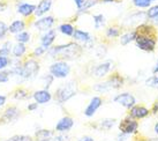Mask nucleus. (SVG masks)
<instances>
[{
    "label": "nucleus",
    "instance_id": "f257e3e1",
    "mask_svg": "<svg viewBox=\"0 0 158 141\" xmlns=\"http://www.w3.org/2000/svg\"><path fill=\"white\" fill-rule=\"evenodd\" d=\"M136 46L145 52H154L157 46L158 31L152 23H141L135 28Z\"/></svg>",
    "mask_w": 158,
    "mask_h": 141
},
{
    "label": "nucleus",
    "instance_id": "f03ea898",
    "mask_svg": "<svg viewBox=\"0 0 158 141\" xmlns=\"http://www.w3.org/2000/svg\"><path fill=\"white\" fill-rule=\"evenodd\" d=\"M82 52H83V48L76 42H68L66 44L53 45L52 48L48 50V57L54 58L57 60H64V62L75 60L81 57Z\"/></svg>",
    "mask_w": 158,
    "mask_h": 141
},
{
    "label": "nucleus",
    "instance_id": "7ed1b4c3",
    "mask_svg": "<svg viewBox=\"0 0 158 141\" xmlns=\"http://www.w3.org/2000/svg\"><path fill=\"white\" fill-rule=\"evenodd\" d=\"M76 94H77V84L75 81L70 80L58 87L54 93V100L59 104H64L67 101H69L72 97H74Z\"/></svg>",
    "mask_w": 158,
    "mask_h": 141
},
{
    "label": "nucleus",
    "instance_id": "20e7f679",
    "mask_svg": "<svg viewBox=\"0 0 158 141\" xmlns=\"http://www.w3.org/2000/svg\"><path fill=\"white\" fill-rule=\"evenodd\" d=\"M125 83L123 76L118 72H114L109 76L105 82H101L94 86V89L98 93H107L111 89H120Z\"/></svg>",
    "mask_w": 158,
    "mask_h": 141
},
{
    "label": "nucleus",
    "instance_id": "39448f33",
    "mask_svg": "<svg viewBox=\"0 0 158 141\" xmlns=\"http://www.w3.org/2000/svg\"><path fill=\"white\" fill-rule=\"evenodd\" d=\"M40 70V62L36 58H27L22 62V73H21V81L34 80L38 75Z\"/></svg>",
    "mask_w": 158,
    "mask_h": 141
},
{
    "label": "nucleus",
    "instance_id": "423d86ee",
    "mask_svg": "<svg viewBox=\"0 0 158 141\" xmlns=\"http://www.w3.org/2000/svg\"><path fill=\"white\" fill-rule=\"evenodd\" d=\"M48 73L54 76V79H65L70 73V65L64 60H56L48 67Z\"/></svg>",
    "mask_w": 158,
    "mask_h": 141
},
{
    "label": "nucleus",
    "instance_id": "0eeeda50",
    "mask_svg": "<svg viewBox=\"0 0 158 141\" xmlns=\"http://www.w3.org/2000/svg\"><path fill=\"white\" fill-rule=\"evenodd\" d=\"M74 42L79 43L84 49H92L94 48V38L89 34L88 31L81 30V29H75V32L73 35Z\"/></svg>",
    "mask_w": 158,
    "mask_h": 141
},
{
    "label": "nucleus",
    "instance_id": "6e6552de",
    "mask_svg": "<svg viewBox=\"0 0 158 141\" xmlns=\"http://www.w3.org/2000/svg\"><path fill=\"white\" fill-rule=\"evenodd\" d=\"M20 116H21V111L19 110V108H16L15 105H9L2 111V113L0 116V124L14 123L15 120H18Z\"/></svg>",
    "mask_w": 158,
    "mask_h": 141
},
{
    "label": "nucleus",
    "instance_id": "1a4fd4ad",
    "mask_svg": "<svg viewBox=\"0 0 158 141\" xmlns=\"http://www.w3.org/2000/svg\"><path fill=\"white\" fill-rule=\"evenodd\" d=\"M54 22H56V20L52 15H46V16H42V18L37 19L35 22L32 23V26L35 27V29H37L38 31L45 32V31L53 29Z\"/></svg>",
    "mask_w": 158,
    "mask_h": 141
},
{
    "label": "nucleus",
    "instance_id": "9d476101",
    "mask_svg": "<svg viewBox=\"0 0 158 141\" xmlns=\"http://www.w3.org/2000/svg\"><path fill=\"white\" fill-rule=\"evenodd\" d=\"M137 128H139V124L135 119L132 118V117H126L121 120V123L119 125V130L125 134V135H128V134H133V133L137 132Z\"/></svg>",
    "mask_w": 158,
    "mask_h": 141
},
{
    "label": "nucleus",
    "instance_id": "9b49d317",
    "mask_svg": "<svg viewBox=\"0 0 158 141\" xmlns=\"http://www.w3.org/2000/svg\"><path fill=\"white\" fill-rule=\"evenodd\" d=\"M113 102L118 103L120 105H123L126 109H132L133 106H135L136 104V98L133 96L131 93H121L118 94L117 96H114Z\"/></svg>",
    "mask_w": 158,
    "mask_h": 141
},
{
    "label": "nucleus",
    "instance_id": "f8f14e48",
    "mask_svg": "<svg viewBox=\"0 0 158 141\" xmlns=\"http://www.w3.org/2000/svg\"><path fill=\"white\" fill-rule=\"evenodd\" d=\"M56 38H57V30L56 29H51V30L45 31L40 37V46H43L48 51L50 48H52V44L54 43Z\"/></svg>",
    "mask_w": 158,
    "mask_h": 141
},
{
    "label": "nucleus",
    "instance_id": "ddd939ff",
    "mask_svg": "<svg viewBox=\"0 0 158 141\" xmlns=\"http://www.w3.org/2000/svg\"><path fill=\"white\" fill-rule=\"evenodd\" d=\"M113 66V62L112 60H106L101 64H98L97 66L94 67L92 70V75L95 78H104L110 73L111 68Z\"/></svg>",
    "mask_w": 158,
    "mask_h": 141
},
{
    "label": "nucleus",
    "instance_id": "4468645a",
    "mask_svg": "<svg viewBox=\"0 0 158 141\" xmlns=\"http://www.w3.org/2000/svg\"><path fill=\"white\" fill-rule=\"evenodd\" d=\"M36 5L24 2V1H19L16 5V12L23 18H29L31 15H35Z\"/></svg>",
    "mask_w": 158,
    "mask_h": 141
},
{
    "label": "nucleus",
    "instance_id": "2eb2a0df",
    "mask_svg": "<svg viewBox=\"0 0 158 141\" xmlns=\"http://www.w3.org/2000/svg\"><path fill=\"white\" fill-rule=\"evenodd\" d=\"M102 104H103L102 97L99 96L92 97L91 100H90V102H89V104L87 105V108H85V110H84V115L87 116V117H92L97 112V110L102 106Z\"/></svg>",
    "mask_w": 158,
    "mask_h": 141
},
{
    "label": "nucleus",
    "instance_id": "dca6fc26",
    "mask_svg": "<svg viewBox=\"0 0 158 141\" xmlns=\"http://www.w3.org/2000/svg\"><path fill=\"white\" fill-rule=\"evenodd\" d=\"M32 98L38 104H46L52 100V94L48 89H40V90H36L32 94Z\"/></svg>",
    "mask_w": 158,
    "mask_h": 141
},
{
    "label": "nucleus",
    "instance_id": "f3484780",
    "mask_svg": "<svg viewBox=\"0 0 158 141\" xmlns=\"http://www.w3.org/2000/svg\"><path fill=\"white\" fill-rule=\"evenodd\" d=\"M73 126H74V120H73V118L69 117V116H66V117H62V118L58 122L54 130H56L57 132L64 133V132H68Z\"/></svg>",
    "mask_w": 158,
    "mask_h": 141
},
{
    "label": "nucleus",
    "instance_id": "a211bd4d",
    "mask_svg": "<svg viewBox=\"0 0 158 141\" xmlns=\"http://www.w3.org/2000/svg\"><path fill=\"white\" fill-rule=\"evenodd\" d=\"M150 113V110L147 109L143 105H135L133 106L132 109H129V117H132L134 119H142L148 117Z\"/></svg>",
    "mask_w": 158,
    "mask_h": 141
},
{
    "label": "nucleus",
    "instance_id": "6ab92c4d",
    "mask_svg": "<svg viewBox=\"0 0 158 141\" xmlns=\"http://www.w3.org/2000/svg\"><path fill=\"white\" fill-rule=\"evenodd\" d=\"M51 8H52V0H40L38 5H36L35 16L42 18L48 11H51Z\"/></svg>",
    "mask_w": 158,
    "mask_h": 141
},
{
    "label": "nucleus",
    "instance_id": "aec40b11",
    "mask_svg": "<svg viewBox=\"0 0 158 141\" xmlns=\"http://www.w3.org/2000/svg\"><path fill=\"white\" fill-rule=\"evenodd\" d=\"M27 28V22L23 19L20 20H14L13 22L8 26V32L13 34V35H18L22 31H26Z\"/></svg>",
    "mask_w": 158,
    "mask_h": 141
},
{
    "label": "nucleus",
    "instance_id": "412c9836",
    "mask_svg": "<svg viewBox=\"0 0 158 141\" xmlns=\"http://www.w3.org/2000/svg\"><path fill=\"white\" fill-rule=\"evenodd\" d=\"M27 50H28V48L23 43H16V44H14L13 50H12V58L21 59V58H23L26 56Z\"/></svg>",
    "mask_w": 158,
    "mask_h": 141
},
{
    "label": "nucleus",
    "instance_id": "4be33fe9",
    "mask_svg": "<svg viewBox=\"0 0 158 141\" xmlns=\"http://www.w3.org/2000/svg\"><path fill=\"white\" fill-rule=\"evenodd\" d=\"M75 29L76 28L72 23H61V24H59V27H58V30L60 31L62 35L67 36V37H73Z\"/></svg>",
    "mask_w": 158,
    "mask_h": 141
},
{
    "label": "nucleus",
    "instance_id": "5701e85b",
    "mask_svg": "<svg viewBox=\"0 0 158 141\" xmlns=\"http://www.w3.org/2000/svg\"><path fill=\"white\" fill-rule=\"evenodd\" d=\"M120 34H121V28L112 24V26L107 27V29L105 31V37L109 40H114L117 37H120Z\"/></svg>",
    "mask_w": 158,
    "mask_h": 141
},
{
    "label": "nucleus",
    "instance_id": "b1692460",
    "mask_svg": "<svg viewBox=\"0 0 158 141\" xmlns=\"http://www.w3.org/2000/svg\"><path fill=\"white\" fill-rule=\"evenodd\" d=\"M135 38H136V31L135 29L132 31H127V32H125L123 35L120 36V44L123 45V46H126L128 45L131 42H135Z\"/></svg>",
    "mask_w": 158,
    "mask_h": 141
},
{
    "label": "nucleus",
    "instance_id": "393cba45",
    "mask_svg": "<svg viewBox=\"0 0 158 141\" xmlns=\"http://www.w3.org/2000/svg\"><path fill=\"white\" fill-rule=\"evenodd\" d=\"M12 96H13L14 100L23 101V100H27V98H30V94H29V92H28L26 88L20 87V88H16L14 90Z\"/></svg>",
    "mask_w": 158,
    "mask_h": 141
},
{
    "label": "nucleus",
    "instance_id": "a878e982",
    "mask_svg": "<svg viewBox=\"0 0 158 141\" xmlns=\"http://www.w3.org/2000/svg\"><path fill=\"white\" fill-rule=\"evenodd\" d=\"M53 131L51 130H48V128H40L37 132L35 133V137L37 139V141H45L48 140L50 138L53 137Z\"/></svg>",
    "mask_w": 158,
    "mask_h": 141
},
{
    "label": "nucleus",
    "instance_id": "bb28decb",
    "mask_svg": "<svg viewBox=\"0 0 158 141\" xmlns=\"http://www.w3.org/2000/svg\"><path fill=\"white\" fill-rule=\"evenodd\" d=\"M13 50V43L10 41H6L0 45V57H9L12 56Z\"/></svg>",
    "mask_w": 158,
    "mask_h": 141
},
{
    "label": "nucleus",
    "instance_id": "cd10ccee",
    "mask_svg": "<svg viewBox=\"0 0 158 141\" xmlns=\"http://www.w3.org/2000/svg\"><path fill=\"white\" fill-rule=\"evenodd\" d=\"M144 19H147V13H144V12H136V13H133L132 15L128 16V19L126 20V22L133 24V23L141 22V21L144 20Z\"/></svg>",
    "mask_w": 158,
    "mask_h": 141
},
{
    "label": "nucleus",
    "instance_id": "c85d7f7f",
    "mask_svg": "<svg viewBox=\"0 0 158 141\" xmlns=\"http://www.w3.org/2000/svg\"><path fill=\"white\" fill-rule=\"evenodd\" d=\"M14 38H15V41H16L18 43L27 44V43H29V42H30L31 34L29 32V31H22V32H20V34L14 36Z\"/></svg>",
    "mask_w": 158,
    "mask_h": 141
},
{
    "label": "nucleus",
    "instance_id": "c756f323",
    "mask_svg": "<svg viewBox=\"0 0 158 141\" xmlns=\"http://www.w3.org/2000/svg\"><path fill=\"white\" fill-rule=\"evenodd\" d=\"M101 0H85V2H84V5L82 6V8L79 9L77 11V13H76V15H80V14H84L87 13L89 9L92 8L95 5H97L98 2H99Z\"/></svg>",
    "mask_w": 158,
    "mask_h": 141
},
{
    "label": "nucleus",
    "instance_id": "7c9ffc66",
    "mask_svg": "<svg viewBox=\"0 0 158 141\" xmlns=\"http://www.w3.org/2000/svg\"><path fill=\"white\" fill-rule=\"evenodd\" d=\"M92 19H94V24H95V28H96V29H99V28L104 26L105 22H106V19L103 14H97V15H94Z\"/></svg>",
    "mask_w": 158,
    "mask_h": 141
},
{
    "label": "nucleus",
    "instance_id": "2f4dec72",
    "mask_svg": "<svg viewBox=\"0 0 158 141\" xmlns=\"http://www.w3.org/2000/svg\"><path fill=\"white\" fill-rule=\"evenodd\" d=\"M132 2L137 8H149L151 7L152 0H132Z\"/></svg>",
    "mask_w": 158,
    "mask_h": 141
},
{
    "label": "nucleus",
    "instance_id": "473e14b6",
    "mask_svg": "<svg viewBox=\"0 0 158 141\" xmlns=\"http://www.w3.org/2000/svg\"><path fill=\"white\" fill-rule=\"evenodd\" d=\"M145 13H147V19L148 20H154V19H156L158 16V5H155V6L149 7Z\"/></svg>",
    "mask_w": 158,
    "mask_h": 141
},
{
    "label": "nucleus",
    "instance_id": "72a5a7b5",
    "mask_svg": "<svg viewBox=\"0 0 158 141\" xmlns=\"http://www.w3.org/2000/svg\"><path fill=\"white\" fill-rule=\"evenodd\" d=\"M42 80H43V86H44V89H48L51 87V84L53 83V80H54V76H53L52 74H50V73H48V74H45L42 76Z\"/></svg>",
    "mask_w": 158,
    "mask_h": 141
},
{
    "label": "nucleus",
    "instance_id": "f704fd0d",
    "mask_svg": "<svg viewBox=\"0 0 158 141\" xmlns=\"http://www.w3.org/2000/svg\"><path fill=\"white\" fill-rule=\"evenodd\" d=\"M5 141H34V139L30 137V135H22V134H16V135H13L9 139Z\"/></svg>",
    "mask_w": 158,
    "mask_h": 141
},
{
    "label": "nucleus",
    "instance_id": "c9c22d12",
    "mask_svg": "<svg viewBox=\"0 0 158 141\" xmlns=\"http://www.w3.org/2000/svg\"><path fill=\"white\" fill-rule=\"evenodd\" d=\"M45 52H48L46 50H45L43 46H40V45H38V46H36L34 50H32V52H31V57L32 58H40V57H42L43 54H44Z\"/></svg>",
    "mask_w": 158,
    "mask_h": 141
},
{
    "label": "nucleus",
    "instance_id": "e433bc0d",
    "mask_svg": "<svg viewBox=\"0 0 158 141\" xmlns=\"http://www.w3.org/2000/svg\"><path fill=\"white\" fill-rule=\"evenodd\" d=\"M114 124H115V119L114 118H106L101 122L102 128H104V130H110V128H112V126H113Z\"/></svg>",
    "mask_w": 158,
    "mask_h": 141
},
{
    "label": "nucleus",
    "instance_id": "4c0bfd02",
    "mask_svg": "<svg viewBox=\"0 0 158 141\" xmlns=\"http://www.w3.org/2000/svg\"><path fill=\"white\" fill-rule=\"evenodd\" d=\"M7 34H8V26L0 20V41L5 40Z\"/></svg>",
    "mask_w": 158,
    "mask_h": 141
},
{
    "label": "nucleus",
    "instance_id": "58836bf2",
    "mask_svg": "<svg viewBox=\"0 0 158 141\" xmlns=\"http://www.w3.org/2000/svg\"><path fill=\"white\" fill-rule=\"evenodd\" d=\"M10 72L7 70H0V83H7L10 79Z\"/></svg>",
    "mask_w": 158,
    "mask_h": 141
},
{
    "label": "nucleus",
    "instance_id": "ea45409f",
    "mask_svg": "<svg viewBox=\"0 0 158 141\" xmlns=\"http://www.w3.org/2000/svg\"><path fill=\"white\" fill-rule=\"evenodd\" d=\"M145 84L149 86V87L157 88L158 87V75H152V76H150L149 79H147L145 80Z\"/></svg>",
    "mask_w": 158,
    "mask_h": 141
},
{
    "label": "nucleus",
    "instance_id": "a19ab883",
    "mask_svg": "<svg viewBox=\"0 0 158 141\" xmlns=\"http://www.w3.org/2000/svg\"><path fill=\"white\" fill-rule=\"evenodd\" d=\"M9 65H10V58L0 57V70H5Z\"/></svg>",
    "mask_w": 158,
    "mask_h": 141
},
{
    "label": "nucleus",
    "instance_id": "79ce46f5",
    "mask_svg": "<svg viewBox=\"0 0 158 141\" xmlns=\"http://www.w3.org/2000/svg\"><path fill=\"white\" fill-rule=\"evenodd\" d=\"M8 7V2L6 0H0V13L5 12Z\"/></svg>",
    "mask_w": 158,
    "mask_h": 141
},
{
    "label": "nucleus",
    "instance_id": "37998d69",
    "mask_svg": "<svg viewBox=\"0 0 158 141\" xmlns=\"http://www.w3.org/2000/svg\"><path fill=\"white\" fill-rule=\"evenodd\" d=\"M65 140H66L65 135H57V137H52L50 138L48 140H45V141H65Z\"/></svg>",
    "mask_w": 158,
    "mask_h": 141
},
{
    "label": "nucleus",
    "instance_id": "c03bdc74",
    "mask_svg": "<svg viewBox=\"0 0 158 141\" xmlns=\"http://www.w3.org/2000/svg\"><path fill=\"white\" fill-rule=\"evenodd\" d=\"M38 103H36V102H34V103H29L28 104V110L29 111H36L37 109H38Z\"/></svg>",
    "mask_w": 158,
    "mask_h": 141
},
{
    "label": "nucleus",
    "instance_id": "a18cd8bd",
    "mask_svg": "<svg viewBox=\"0 0 158 141\" xmlns=\"http://www.w3.org/2000/svg\"><path fill=\"white\" fill-rule=\"evenodd\" d=\"M73 1H74L75 5H76V8H77V11L82 8V6H83L84 2H85V0H73Z\"/></svg>",
    "mask_w": 158,
    "mask_h": 141
},
{
    "label": "nucleus",
    "instance_id": "49530a36",
    "mask_svg": "<svg viewBox=\"0 0 158 141\" xmlns=\"http://www.w3.org/2000/svg\"><path fill=\"white\" fill-rule=\"evenodd\" d=\"M151 112H152L154 115H157L158 113V101L154 103V105H152V108H151Z\"/></svg>",
    "mask_w": 158,
    "mask_h": 141
},
{
    "label": "nucleus",
    "instance_id": "de8ad7c7",
    "mask_svg": "<svg viewBox=\"0 0 158 141\" xmlns=\"http://www.w3.org/2000/svg\"><path fill=\"white\" fill-rule=\"evenodd\" d=\"M6 102H7V97L5 95H0V108L4 106L6 104Z\"/></svg>",
    "mask_w": 158,
    "mask_h": 141
},
{
    "label": "nucleus",
    "instance_id": "09e8293b",
    "mask_svg": "<svg viewBox=\"0 0 158 141\" xmlns=\"http://www.w3.org/2000/svg\"><path fill=\"white\" fill-rule=\"evenodd\" d=\"M152 73H154V75H158V60L156 62V65L152 68Z\"/></svg>",
    "mask_w": 158,
    "mask_h": 141
},
{
    "label": "nucleus",
    "instance_id": "8fccbe9b",
    "mask_svg": "<svg viewBox=\"0 0 158 141\" xmlns=\"http://www.w3.org/2000/svg\"><path fill=\"white\" fill-rule=\"evenodd\" d=\"M79 141H95V140H94L91 137H83V138H81Z\"/></svg>",
    "mask_w": 158,
    "mask_h": 141
},
{
    "label": "nucleus",
    "instance_id": "3c124183",
    "mask_svg": "<svg viewBox=\"0 0 158 141\" xmlns=\"http://www.w3.org/2000/svg\"><path fill=\"white\" fill-rule=\"evenodd\" d=\"M103 2H105V4H110V2H115L117 0H101Z\"/></svg>",
    "mask_w": 158,
    "mask_h": 141
},
{
    "label": "nucleus",
    "instance_id": "603ef678",
    "mask_svg": "<svg viewBox=\"0 0 158 141\" xmlns=\"http://www.w3.org/2000/svg\"><path fill=\"white\" fill-rule=\"evenodd\" d=\"M151 21H152V22H154L155 24H158V16L156 19H154V20H151ZM154 23H152V24H154Z\"/></svg>",
    "mask_w": 158,
    "mask_h": 141
},
{
    "label": "nucleus",
    "instance_id": "864d4df0",
    "mask_svg": "<svg viewBox=\"0 0 158 141\" xmlns=\"http://www.w3.org/2000/svg\"><path fill=\"white\" fill-rule=\"evenodd\" d=\"M155 132L158 134V122L156 123V125H155Z\"/></svg>",
    "mask_w": 158,
    "mask_h": 141
},
{
    "label": "nucleus",
    "instance_id": "5fc2aeb1",
    "mask_svg": "<svg viewBox=\"0 0 158 141\" xmlns=\"http://www.w3.org/2000/svg\"><path fill=\"white\" fill-rule=\"evenodd\" d=\"M149 141H158V138L157 139H151V140H149Z\"/></svg>",
    "mask_w": 158,
    "mask_h": 141
},
{
    "label": "nucleus",
    "instance_id": "6e6d98bb",
    "mask_svg": "<svg viewBox=\"0 0 158 141\" xmlns=\"http://www.w3.org/2000/svg\"><path fill=\"white\" fill-rule=\"evenodd\" d=\"M136 141H144L143 139H139V140H136Z\"/></svg>",
    "mask_w": 158,
    "mask_h": 141
},
{
    "label": "nucleus",
    "instance_id": "4d7b16f0",
    "mask_svg": "<svg viewBox=\"0 0 158 141\" xmlns=\"http://www.w3.org/2000/svg\"><path fill=\"white\" fill-rule=\"evenodd\" d=\"M152 1H157V0H152Z\"/></svg>",
    "mask_w": 158,
    "mask_h": 141
}]
</instances>
